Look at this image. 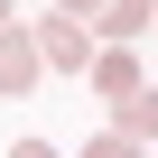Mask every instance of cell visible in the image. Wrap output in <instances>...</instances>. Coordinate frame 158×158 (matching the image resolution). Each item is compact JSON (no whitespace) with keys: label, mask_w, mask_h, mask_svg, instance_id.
Returning <instances> with one entry per match:
<instances>
[{"label":"cell","mask_w":158,"mask_h":158,"mask_svg":"<svg viewBox=\"0 0 158 158\" xmlns=\"http://www.w3.org/2000/svg\"><path fill=\"white\" fill-rule=\"evenodd\" d=\"M74 158H139V149H130V139H112V130H102V139H84V149H74Z\"/></svg>","instance_id":"6"},{"label":"cell","mask_w":158,"mask_h":158,"mask_svg":"<svg viewBox=\"0 0 158 158\" xmlns=\"http://www.w3.org/2000/svg\"><path fill=\"white\" fill-rule=\"evenodd\" d=\"M37 74H47V65H37V37H28V28H0V93H28Z\"/></svg>","instance_id":"2"},{"label":"cell","mask_w":158,"mask_h":158,"mask_svg":"<svg viewBox=\"0 0 158 158\" xmlns=\"http://www.w3.org/2000/svg\"><path fill=\"white\" fill-rule=\"evenodd\" d=\"M56 10H65V19H102L112 0H56Z\"/></svg>","instance_id":"7"},{"label":"cell","mask_w":158,"mask_h":158,"mask_svg":"<svg viewBox=\"0 0 158 158\" xmlns=\"http://www.w3.org/2000/svg\"><path fill=\"white\" fill-rule=\"evenodd\" d=\"M37 37V65H56V74H93V37H84V19H65V10H47V28H28Z\"/></svg>","instance_id":"1"},{"label":"cell","mask_w":158,"mask_h":158,"mask_svg":"<svg viewBox=\"0 0 158 158\" xmlns=\"http://www.w3.org/2000/svg\"><path fill=\"white\" fill-rule=\"evenodd\" d=\"M112 139H130V149H139V139H158V93H149V84H139L130 102H112Z\"/></svg>","instance_id":"4"},{"label":"cell","mask_w":158,"mask_h":158,"mask_svg":"<svg viewBox=\"0 0 158 158\" xmlns=\"http://www.w3.org/2000/svg\"><path fill=\"white\" fill-rule=\"evenodd\" d=\"M93 84H102V102H130V93H139V56H130V47H102V56H93Z\"/></svg>","instance_id":"3"},{"label":"cell","mask_w":158,"mask_h":158,"mask_svg":"<svg viewBox=\"0 0 158 158\" xmlns=\"http://www.w3.org/2000/svg\"><path fill=\"white\" fill-rule=\"evenodd\" d=\"M0 28H10V0H0Z\"/></svg>","instance_id":"9"},{"label":"cell","mask_w":158,"mask_h":158,"mask_svg":"<svg viewBox=\"0 0 158 158\" xmlns=\"http://www.w3.org/2000/svg\"><path fill=\"white\" fill-rule=\"evenodd\" d=\"M10 158H56V149H47V139H19V149H10Z\"/></svg>","instance_id":"8"},{"label":"cell","mask_w":158,"mask_h":158,"mask_svg":"<svg viewBox=\"0 0 158 158\" xmlns=\"http://www.w3.org/2000/svg\"><path fill=\"white\" fill-rule=\"evenodd\" d=\"M102 28H112V47H139V28H158V0H112Z\"/></svg>","instance_id":"5"}]
</instances>
